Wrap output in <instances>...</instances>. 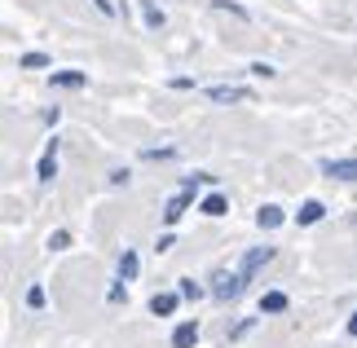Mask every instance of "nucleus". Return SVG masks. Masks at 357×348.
<instances>
[{
    "mask_svg": "<svg viewBox=\"0 0 357 348\" xmlns=\"http://www.w3.org/2000/svg\"><path fill=\"white\" fill-rule=\"evenodd\" d=\"M195 344H199V322H195V317L176 322V331H172V348H195Z\"/></svg>",
    "mask_w": 357,
    "mask_h": 348,
    "instance_id": "obj_10",
    "label": "nucleus"
},
{
    "mask_svg": "<svg viewBox=\"0 0 357 348\" xmlns=\"http://www.w3.org/2000/svg\"><path fill=\"white\" fill-rule=\"evenodd\" d=\"M212 9H221V13H229V18H238V22H252V9L238 5V0H212Z\"/></svg>",
    "mask_w": 357,
    "mask_h": 348,
    "instance_id": "obj_16",
    "label": "nucleus"
},
{
    "mask_svg": "<svg viewBox=\"0 0 357 348\" xmlns=\"http://www.w3.org/2000/svg\"><path fill=\"white\" fill-rule=\"evenodd\" d=\"M322 176H331V181H357V159H326L322 163Z\"/></svg>",
    "mask_w": 357,
    "mask_h": 348,
    "instance_id": "obj_8",
    "label": "nucleus"
},
{
    "mask_svg": "<svg viewBox=\"0 0 357 348\" xmlns=\"http://www.w3.org/2000/svg\"><path fill=\"white\" fill-rule=\"evenodd\" d=\"M106 181H111V186H128L132 172H128V168H111V172H106Z\"/></svg>",
    "mask_w": 357,
    "mask_h": 348,
    "instance_id": "obj_23",
    "label": "nucleus"
},
{
    "mask_svg": "<svg viewBox=\"0 0 357 348\" xmlns=\"http://www.w3.org/2000/svg\"><path fill=\"white\" fill-rule=\"evenodd\" d=\"M142 159H150V163H159V159H176V146H146V150H142Z\"/></svg>",
    "mask_w": 357,
    "mask_h": 348,
    "instance_id": "obj_18",
    "label": "nucleus"
},
{
    "mask_svg": "<svg viewBox=\"0 0 357 348\" xmlns=\"http://www.w3.org/2000/svg\"><path fill=\"white\" fill-rule=\"evenodd\" d=\"M40 119H45V123H49V128H58V119H62V110H58V106H49V110H45V115H40Z\"/></svg>",
    "mask_w": 357,
    "mask_h": 348,
    "instance_id": "obj_28",
    "label": "nucleus"
},
{
    "mask_svg": "<svg viewBox=\"0 0 357 348\" xmlns=\"http://www.w3.org/2000/svg\"><path fill=\"white\" fill-rule=\"evenodd\" d=\"M53 176H58V137L45 142V155H40V163H36V181H40V186H49Z\"/></svg>",
    "mask_w": 357,
    "mask_h": 348,
    "instance_id": "obj_2",
    "label": "nucleus"
},
{
    "mask_svg": "<svg viewBox=\"0 0 357 348\" xmlns=\"http://www.w3.org/2000/svg\"><path fill=\"white\" fill-rule=\"evenodd\" d=\"M137 269H142V260H137V252H132V247H123V252H119V264H115L119 282H132V278H137Z\"/></svg>",
    "mask_w": 357,
    "mask_h": 348,
    "instance_id": "obj_13",
    "label": "nucleus"
},
{
    "mask_svg": "<svg viewBox=\"0 0 357 348\" xmlns=\"http://www.w3.org/2000/svg\"><path fill=\"white\" fill-rule=\"evenodd\" d=\"M287 304H291V300H287V291H265V296H260V313H287Z\"/></svg>",
    "mask_w": 357,
    "mask_h": 348,
    "instance_id": "obj_15",
    "label": "nucleus"
},
{
    "mask_svg": "<svg viewBox=\"0 0 357 348\" xmlns=\"http://www.w3.org/2000/svg\"><path fill=\"white\" fill-rule=\"evenodd\" d=\"M247 75H256V80H273L278 71H273L269 62H252V66H247Z\"/></svg>",
    "mask_w": 357,
    "mask_h": 348,
    "instance_id": "obj_22",
    "label": "nucleus"
},
{
    "mask_svg": "<svg viewBox=\"0 0 357 348\" xmlns=\"http://www.w3.org/2000/svg\"><path fill=\"white\" fill-rule=\"evenodd\" d=\"M93 9H98V13H106V18H115V13H119V5H115V0H93Z\"/></svg>",
    "mask_w": 357,
    "mask_h": 348,
    "instance_id": "obj_26",
    "label": "nucleus"
},
{
    "mask_svg": "<svg viewBox=\"0 0 357 348\" xmlns=\"http://www.w3.org/2000/svg\"><path fill=\"white\" fill-rule=\"evenodd\" d=\"M282 220H287V212H282L278 203H265V207L256 212V225H260V229H278Z\"/></svg>",
    "mask_w": 357,
    "mask_h": 348,
    "instance_id": "obj_14",
    "label": "nucleus"
},
{
    "mask_svg": "<svg viewBox=\"0 0 357 348\" xmlns=\"http://www.w3.org/2000/svg\"><path fill=\"white\" fill-rule=\"evenodd\" d=\"M53 89H89V71H49Z\"/></svg>",
    "mask_w": 357,
    "mask_h": 348,
    "instance_id": "obj_9",
    "label": "nucleus"
},
{
    "mask_svg": "<svg viewBox=\"0 0 357 348\" xmlns=\"http://www.w3.org/2000/svg\"><path fill=\"white\" fill-rule=\"evenodd\" d=\"M176 291H181V300H203V296H212V291L203 287V282H195V278H181V282H176Z\"/></svg>",
    "mask_w": 357,
    "mask_h": 348,
    "instance_id": "obj_17",
    "label": "nucleus"
},
{
    "mask_svg": "<svg viewBox=\"0 0 357 348\" xmlns=\"http://www.w3.org/2000/svg\"><path fill=\"white\" fill-rule=\"evenodd\" d=\"M199 212L203 216H225L229 212V199H225L221 190H212V194H203V199H199Z\"/></svg>",
    "mask_w": 357,
    "mask_h": 348,
    "instance_id": "obj_11",
    "label": "nucleus"
},
{
    "mask_svg": "<svg viewBox=\"0 0 357 348\" xmlns=\"http://www.w3.org/2000/svg\"><path fill=\"white\" fill-rule=\"evenodd\" d=\"M137 9H142L146 31H163V27H168V13L159 9V0H137Z\"/></svg>",
    "mask_w": 357,
    "mask_h": 348,
    "instance_id": "obj_6",
    "label": "nucleus"
},
{
    "mask_svg": "<svg viewBox=\"0 0 357 348\" xmlns=\"http://www.w3.org/2000/svg\"><path fill=\"white\" fill-rule=\"evenodd\" d=\"M66 247H71V234H66V229H53L49 234V252H66Z\"/></svg>",
    "mask_w": 357,
    "mask_h": 348,
    "instance_id": "obj_20",
    "label": "nucleus"
},
{
    "mask_svg": "<svg viewBox=\"0 0 357 348\" xmlns=\"http://www.w3.org/2000/svg\"><path fill=\"white\" fill-rule=\"evenodd\" d=\"M208 291H212V300L229 304V300H238L243 291H247V278H243L238 269H216V273H212V282H208Z\"/></svg>",
    "mask_w": 357,
    "mask_h": 348,
    "instance_id": "obj_1",
    "label": "nucleus"
},
{
    "mask_svg": "<svg viewBox=\"0 0 357 348\" xmlns=\"http://www.w3.org/2000/svg\"><path fill=\"white\" fill-rule=\"evenodd\" d=\"M176 304H181V291H155V296H150V313H155V317H172Z\"/></svg>",
    "mask_w": 357,
    "mask_h": 348,
    "instance_id": "obj_7",
    "label": "nucleus"
},
{
    "mask_svg": "<svg viewBox=\"0 0 357 348\" xmlns=\"http://www.w3.org/2000/svg\"><path fill=\"white\" fill-rule=\"evenodd\" d=\"M190 203H195V194H190V190H176L172 194V199H168V207H163V225H176V220H181L185 212H190Z\"/></svg>",
    "mask_w": 357,
    "mask_h": 348,
    "instance_id": "obj_5",
    "label": "nucleus"
},
{
    "mask_svg": "<svg viewBox=\"0 0 357 348\" xmlns=\"http://www.w3.org/2000/svg\"><path fill=\"white\" fill-rule=\"evenodd\" d=\"M172 247H176V234H172V229H163V234H159V243H155V252H172Z\"/></svg>",
    "mask_w": 357,
    "mask_h": 348,
    "instance_id": "obj_24",
    "label": "nucleus"
},
{
    "mask_svg": "<svg viewBox=\"0 0 357 348\" xmlns=\"http://www.w3.org/2000/svg\"><path fill=\"white\" fill-rule=\"evenodd\" d=\"M172 89H176V93H185V89H195V80H190V75H176V80H172Z\"/></svg>",
    "mask_w": 357,
    "mask_h": 348,
    "instance_id": "obj_29",
    "label": "nucleus"
},
{
    "mask_svg": "<svg viewBox=\"0 0 357 348\" xmlns=\"http://www.w3.org/2000/svg\"><path fill=\"white\" fill-rule=\"evenodd\" d=\"M291 216H296V225H318V220L326 216V207L318 199H305V203H300V212H291Z\"/></svg>",
    "mask_w": 357,
    "mask_h": 348,
    "instance_id": "obj_12",
    "label": "nucleus"
},
{
    "mask_svg": "<svg viewBox=\"0 0 357 348\" xmlns=\"http://www.w3.org/2000/svg\"><path fill=\"white\" fill-rule=\"evenodd\" d=\"M18 66H26V71H45V66H49V58H45V53H22V58H18Z\"/></svg>",
    "mask_w": 357,
    "mask_h": 348,
    "instance_id": "obj_19",
    "label": "nucleus"
},
{
    "mask_svg": "<svg viewBox=\"0 0 357 348\" xmlns=\"http://www.w3.org/2000/svg\"><path fill=\"white\" fill-rule=\"evenodd\" d=\"M252 326H256V317H243V322H238L234 331H229V340H243V335H247V331H252Z\"/></svg>",
    "mask_w": 357,
    "mask_h": 348,
    "instance_id": "obj_27",
    "label": "nucleus"
},
{
    "mask_svg": "<svg viewBox=\"0 0 357 348\" xmlns=\"http://www.w3.org/2000/svg\"><path fill=\"white\" fill-rule=\"evenodd\" d=\"M269 260H273V247H269V243H265V247H252V252L243 256V264H238V273L247 278V282H252V278H256L260 269H265Z\"/></svg>",
    "mask_w": 357,
    "mask_h": 348,
    "instance_id": "obj_4",
    "label": "nucleus"
},
{
    "mask_svg": "<svg viewBox=\"0 0 357 348\" xmlns=\"http://www.w3.org/2000/svg\"><path fill=\"white\" fill-rule=\"evenodd\" d=\"M344 331H349V335H353V340H357V313H353V317H349V326H344Z\"/></svg>",
    "mask_w": 357,
    "mask_h": 348,
    "instance_id": "obj_30",
    "label": "nucleus"
},
{
    "mask_svg": "<svg viewBox=\"0 0 357 348\" xmlns=\"http://www.w3.org/2000/svg\"><path fill=\"white\" fill-rule=\"evenodd\" d=\"M208 97L216 106H238V102H252V89H243V84H212Z\"/></svg>",
    "mask_w": 357,
    "mask_h": 348,
    "instance_id": "obj_3",
    "label": "nucleus"
},
{
    "mask_svg": "<svg viewBox=\"0 0 357 348\" xmlns=\"http://www.w3.org/2000/svg\"><path fill=\"white\" fill-rule=\"evenodd\" d=\"M45 304H49L45 287H31V291H26V309H45Z\"/></svg>",
    "mask_w": 357,
    "mask_h": 348,
    "instance_id": "obj_21",
    "label": "nucleus"
},
{
    "mask_svg": "<svg viewBox=\"0 0 357 348\" xmlns=\"http://www.w3.org/2000/svg\"><path fill=\"white\" fill-rule=\"evenodd\" d=\"M106 300H111V304H119V300H128V282H115L111 291H106Z\"/></svg>",
    "mask_w": 357,
    "mask_h": 348,
    "instance_id": "obj_25",
    "label": "nucleus"
}]
</instances>
